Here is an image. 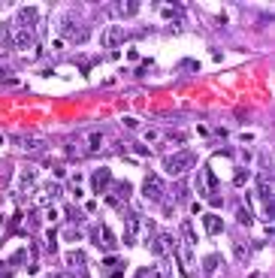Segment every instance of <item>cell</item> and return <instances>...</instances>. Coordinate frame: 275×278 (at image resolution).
I'll list each match as a JSON object with an SVG mask.
<instances>
[{
    "label": "cell",
    "mask_w": 275,
    "mask_h": 278,
    "mask_svg": "<svg viewBox=\"0 0 275 278\" xmlns=\"http://www.w3.org/2000/svg\"><path fill=\"white\" fill-rule=\"evenodd\" d=\"M179 67H182V70H188V73H191V70H197V67H200V64H197V61H191V58H188V61H182V64H179Z\"/></svg>",
    "instance_id": "cell-24"
},
{
    "label": "cell",
    "mask_w": 275,
    "mask_h": 278,
    "mask_svg": "<svg viewBox=\"0 0 275 278\" xmlns=\"http://www.w3.org/2000/svg\"><path fill=\"white\" fill-rule=\"evenodd\" d=\"M118 194H121V197H130V194H133V188H130L127 182H118Z\"/></svg>",
    "instance_id": "cell-23"
},
{
    "label": "cell",
    "mask_w": 275,
    "mask_h": 278,
    "mask_svg": "<svg viewBox=\"0 0 275 278\" xmlns=\"http://www.w3.org/2000/svg\"><path fill=\"white\" fill-rule=\"evenodd\" d=\"M148 248H151V254L167 257V248H176V233H154L148 239Z\"/></svg>",
    "instance_id": "cell-3"
},
{
    "label": "cell",
    "mask_w": 275,
    "mask_h": 278,
    "mask_svg": "<svg viewBox=\"0 0 275 278\" xmlns=\"http://www.w3.org/2000/svg\"><path fill=\"white\" fill-rule=\"evenodd\" d=\"M33 182H36V173L30 166H24L21 170V188H33Z\"/></svg>",
    "instance_id": "cell-17"
},
{
    "label": "cell",
    "mask_w": 275,
    "mask_h": 278,
    "mask_svg": "<svg viewBox=\"0 0 275 278\" xmlns=\"http://www.w3.org/2000/svg\"><path fill=\"white\" fill-rule=\"evenodd\" d=\"M51 278H70V275H64V272H54V275H51Z\"/></svg>",
    "instance_id": "cell-28"
},
{
    "label": "cell",
    "mask_w": 275,
    "mask_h": 278,
    "mask_svg": "<svg viewBox=\"0 0 275 278\" xmlns=\"http://www.w3.org/2000/svg\"><path fill=\"white\" fill-rule=\"evenodd\" d=\"M112 185V173L106 170V166H100V170H94V176H91V188H94V194H100V191H106Z\"/></svg>",
    "instance_id": "cell-6"
},
{
    "label": "cell",
    "mask_w": 275,
    "mask_h": 278,
    "mask_svg": "<svg viewBox=\"0 0 275 278\" xmlns=\"http://www.w3.org/2000/svg\"><path fill=\"white\" fill-rule=\"evenodd\" d=\"M100 142H103V133H91V136H88V151H97Z\"/></svg>",
    "instance_id": "cell-20"
},
{
    "label": "cell",
    "mask_w": 275,
    "mask_h": 278,
    "mask_svg": "<svg viewBox=\"0 0 275 278\" xmlns=\"http://www.w3.org/2000/svg\"><path fill=\"white\" fill-rule=\"evenodd\" d=\"M127 39V33L121 30V27H109L106 33H103V48H115V45H121Z\"/></svg>",
    "instance_id": "cell-10"
},
{
    "label": "cell",
    "mask_w": 275,
    "mask_h": 278,
    "mask_svg": "<svg viewBox=\"0 0 275 278\" xmlns=\"http://www.w3.org/2000/svg\"><path fill=\"white\" fill-rule=\"evenodd\" d=\"M136 227H139L136 212H127V215H124V242H127V245H136Z\"/></svg>",
    "instance_id": "cell-9"
},
{
    "label": "cell",
    "mask_w": 275,
    "mask_h": 278,
    "mask_svg": "<svg viewBox=\"0 0 275 278\" xmlns=\"http://www.w3.org/2000/svg\"><path fill=\"white\" fill-rule=\"evenodd\" d=\"M0 278H12V272H9V269H6V272H0Z\"/></svg>",
    "instance_id": "cell-27"
},
{
    "label": "cell",
    "mask_w": 275,
    "mask_h": 278,
    "mask_svg": "<svg viewBox=\"0 0 275 278\" xmlns=\"http://www.w3.org/2000/svg\"><path fill=\"white\" fill-rule=\"evenodd\" d=\"M203 227H206V233H212V236H218V233L224 230V221H221L218 215H203Z\"/></svg>",
    "instance_id": "cell-12"
},
{
    "label": "cell",
    "mask_w": 275,
    "mask_h": 278,
    "mask_svg": "<svg viewBox=\"0 0 275 278\" xmlns=\"http://www.w3.org/2000/svg\"><path fill=\"white\" fill-rule=\"evenodd\" d=\"M0 142H3V136H0Z\"/></svg>",
    "instance_id": "cell-29"
},
{
    "label": "cell",
    "mask_w": 275,
    "mask_h": 278,
    "mask_svg": "<svg viewBox=\"0 0 275 278\" xmlns=\"http://www.w3.org/2000/svg\"><path fill=\"white\" fill-rule=\"evenodd\" d=\"M233 179H236V185L242 188V185L248 182V173H245V170H236V176H233Z\"/></svg>",
    "instance_id": "cell-22"
},
{
    "label": "cell",
    "mask_w": 275,
    "mask_h": 278,
    "mask_svg": "<svg viewBox=\"0 0 275 278\" xmlns=\"http://www.w3.org/2000/svg\"><path fill=\"white\" fill-rule=\"evenodd\" d=\"M21 148H45V139H36V136H12Z\"/></svg>",
    "instance_id": "cell-13"
},
{
    "label": "cell",
    "mask_w": 275,
    "mask_h": 278,
    "mask_svg": "<svg viewBox=\"0 0 275 278\" xmlns=\"http://www.w3.org/2000/svg\"><path fill=\"white\" fill-rule=\"evenodd\" d=\"M54 27H58V33L67 36L70 42H85V39H88V27L79 21V12H64V15H58Z\"/></svg>",
    "instance_id": "cell-1"
},
{
    "label": "cell",
    "mask_w": 275,
    "mask_h": 278,
    "mask_svg": "<svg viewBox=\"0 0 275 278\" xmlns=\"http://www.w3.org/2000/svg\"><path fill=\"white\" fill-rule=\"evenodd\" d=\"M67 266H70V269H82V266H85V254H82V251H70V254H67Z\"/></svg>",
    "instance_id": "cell-16"
},
{
    "label": "cell",
    "mask_w": 275,
    "mask_h": 278,
    "mask_svg": "<svg viewBox=\"0 0 275 278\" xmlns=\"http://www.w3.org/2000/svg\"><path fill=\"white\" fill-rule=\"evenodd\" d=\"M176 257H179L182 272L191 275V269H194V245H182V248H176Z\"/></svg>",
    "instance_id": "cell-8"
},
{
    "label": "cell",
    "mask_w": 275,
    "mask_h": 278,
    "mask_svg": "<svg viewBox=\"0 0 275 278\" xmlns=\"http://www.w3.org/2000/svg\"><path fill=\"white\" fill-rule=\"evenodd\" d=\"M257 194H260L263 206H272V185H269V176H260V179H257Z\"/></svg>",
    "instance_id": "cell-11"
},
{
    "label": "cell",
    "mask_w": 275,
    "mask_h": 278,
    "mask_svg": "<svg viewBox=\"0 0 275 278\" xmlns=\"http://www.w3.org/2000/svg\"><path fill=\"white\" fill-rule=\"evenodd\" d=\"M91 239H94V245H100V248H106V251H112V248H115V236L109 233V227H106V224L94 227V230H91Z\"/></svg>",
    "instance_id": "cell-5"
},
{
    "label": "cell",
    "mask_w": 275,
    "mask_h": 278,
    "mask_svg": "<svg viewBox=\"0 0 275 278\" xmlns=\"http://www.w3.org/2000/svg\"><path fill=\"white\" fill-rule=\"evenodd\" d=\"M24 254H27V251H15L12 260H9V266H21V263H24Z\"/></svg>",
    "instance_id": "cell-21"
},
{
    "label": "cell",
    "mask_w": 275,
    "mask_h": 278,
    "mask_svg": "<svg viewBox=\"0 0 275 278\" xmlns=\"http://www.w3.org/2000/svg\"><path fill=\"white\" fill-rule=\"evenodd\" d=\"M236 218H239V224H242V227H251V224H254L251 209H239V212H236Z\"/></svg>",
    "instance_id": "cell-19"
},
{
    "label": "cell",
    "mask_w": 275,
    "mask_h": 278,
    "mask_svg": "<svg viewBox=\"0 0 275 278\" xmlns=\"http://www.w3.org/2000/svg\"><path fill=\"white\" fill-rule=\"evenodd\" d=\"M76 236H79V230H76V227H67V230H64V239H76Z\"/></svg>",
    "instance_id": "cell-25"
},
{
    "label": "cell",
    "mask_w": 275,
    "mask_h": 278,
    "mask_svg": "<svg viewBox=\"0 0 275 278\" xmlns=\"http://www.w3.org/2000/svg\"><path fill=\"white\" fill-rule=\"evenodd\" d=\"M139 278H157V272H151V269H139Z\"/></svg>",
    "instance_id": "cell-26"
},
{
    "label": "cell",
    "mask_w": 275,
    "mask_h": 278,
    "mask_svg": "<svg viewBox=\"0 0 275 278\" xmlns=\"http://www.w3.org/2000/svg\"><path fill=\"white\" fill-rule=\"evenodd\" d=\"M194 163H197V157H194L191 151H179V154L163 157V170H167L170 176H182V173H188Z\"/></svg>",
    "instance_id": "cell-2"
},
{
    "label": "cell",
    "mask_w": 275,
    "mask_h": 278,
    "mask_svg": "<svg viewBox=\"0 0 275 278\" xmlns=\"http://www.w3.org/2000/svg\"><path fill=\"white\" fill-rule=\"evenodd\" d=\"M221 263H224V257H221V254H209V257L203 260V266H206V275L212 278L215 272H218V266H221Z\"/></svg>",
    "instance_id": "cell-15"
},
{
    "label": "cell",
    "mask_w": 275,
    "mask_h": 278,
    "mask_svg": "<svg viewBox=\"0 0 275 278\" xmlns=\"http://www.w3.org/2000/svg\"><path fill=\"white\" fill-rule=\"evenodd\" d=\"M58 197H61V185H48V188L36 197V203H39V206H45L48 200H58Z\"/></svg>",
    "instance_id": "cell-14"
},
{
    "label": "cell",
    "mask_w": 275,
    "mask_h": 278,
    "mask_svg": "<svg viewBox=\"0 0 275 278\" xmlns=\"http://www.w3.org/2000/svg\"><path fill=\"white\" fill-rule=\"evenodd\" d=\"M36 21H39V9L36 6H24L15 18V27H27V30H36Z\"/></svg>",
    "instance_id": "cell-4"
},
{
    "label": "cell",
    "mask_w": 275,
    "mask_h": 278,
    "mask_svg": "<svg viewBox=\"0 0 275 278\" xmlns=\"http://www.w3.org/2000/svg\"><path fill=\"white\" fill-rule=\"evenodd\" d=\"M115 9H118V15H127V18H130V15H136V9H139V3H118Z\"/></svg>",
    "instance_id": "cell-18"
},
{
    "label": "cell",
    "mask_w": 275,
    "mask_h": 278,
    "mask_svg": "<svg viewBox=\"0 0 275 278\" xmlns=\"http://www.w3.org/2000/svg\"><path fill=\"white\" fill-rule=\"evenodd\" d=\"M142 194H145L148 200H160V197H163V182H160L157 176H148V179L142 182Z\"/></svg>",
    "instance_id": "cell-7"
}]
</instances>
